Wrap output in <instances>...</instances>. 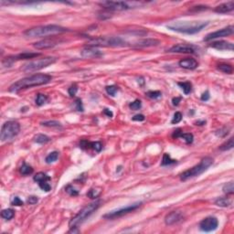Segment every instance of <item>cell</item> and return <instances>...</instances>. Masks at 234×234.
<instances>
[{
    "mask_svg": "<svg viewBox=\"0 0 234 234\" xmlns=\"http://www.w3.org/2000/svg\"><path fill=\"white\" fill-rule=\"evenodd\" d=\"M52 77L51 75L42 74H34L26 78H23L21 80L16 82L9 87V92L11 93H18L24 89L31 88L34 86H40L49 83L51 81Z\"/></svg>",
    "mask_w": 234,
    "mask_h": 234,
    "instance_id": "1",
    "label": "cell"
},
{
    "mask_svg": "<svg viewBox=\"0 0 234 234\" xmlns=\"http://www.w3.org/2000/svg\"><path fill=\"white\" fill-rule=\"evenodd\" d=\"M209 25V22L201 21H178L171 23L167 28L173 31L185 33V34H195L199 32Z\"/></svg>",
    "mask_w": 234,
    "mask_h": 234,
    "instance_id": "2",
    "label": "cell"
},
{
    "mask_svg": "<svg viewBox=\"0 0 234 234\" xmlns=\"http://www.w3.org/2000/svg\"><path fill=\"white\" fill-rule=\"evenodd\" d=\"M68 31L67 29L58 25H46V26H38L24 32V35L29 38H38V37H47L53 36Z\"/></svg>",
    "mask_w": 234,
    "mask_h": 234,
    "instance_id": "3",
    "label": "cell"
},
{
    "mask_svg": "<svg viewBox=\"0 0 234 234\" xmlns=\"http://www.w3.org/2000/svg\"><path fill=\"white\" fill-rule=\"evenodd\" d=\"M100 205H101V200H95L93 202L86 205L82 210H80L78 212V214H76L74 217L70 221V222H69L70 228L78 227L80 224H82L83 221H85L86 219L94 212L96 210L100 207Z\"/></svg>",
    "mask_w": 234,
    "mask_h": 234,
    "instance_id": "4",
    "label": "cell"
},
{
    "mask_svg": "<svg viewBox=\"0 0 234 234\" xmlns=\"http://www.w3.org/2000/svg\"><path fill=\"white\" fill-rule=\"evenodd\" d=\"M90 47H124L126 42L119 37H97L88 40Z\"/></svg>",
    "mask_w": 234,
    "mask_h": 234,
    "instance_id": "5",
    "label": "cell"
},
{
    "mask_svg": "<svg viewBox=\"0 0 234 234\" xmlns=\"http://www.w3.org/2000/svg\"><path fill=\"white\" fill-rule=\"evenodd\" d=\"M213 164V159L210 157H204L200 163L195 167H193L192 168L186 170L185 172H183L180 175V179L182 181L188 180L189 178H191L194 177H198L199 175H201L203 172L207 170L211 165Z\"/></svg>",
    "mask_w": 234,
    "mask_h": 234,
    "instance_id": "6",
    "label": "cell"
},
{
    "mask_svg": "<svg viewBox=\"0 0 234 234\" xmlns=\"http://www.w3.org/2000/svg\"><path fill=\"white\" fill-rule=\"evenodd\" d=\"M20 131V125L16 121H8L3 125L0 133V139L2 142L9 141L16 137Z\"/></svg>",
    "mask_w": 234,
    "mask_h": 234,
    "instance_id": "7",
    "label": "cell"
},
{
    "mask_svg": "<svg viewBox=\"0 0 234 234\" xmlns=\"http://www.w3.org/2000/svg\"><path fill=\"white\" fill-rule=\"evenodd\" d=\"M57 61V59L54 57H46L43 59H39L31 61L28 63H26L22 67V71L25 72H32L36 71H40L41 69H44L51 64L55 63Z\"/></svg>",
    "mask_w": 234,
    "mask_h": 234,
    "instance_id": "8",
    "label": "cell"
},
{
    "mask_svg": "<svg viewBox=\"0 0 234 234\" xmlns=\"http://www.w3.org/2000/svg\"><path fill=\"white\" fill-rule=\"evenodd\" d=\"M100 6L112 11H123L130 9L132 6L125 1H104L100 3Z\"/></svg>",
    "mask_w": 234,
    "mask_h": 234,
    "instance_id": "9",
    "label": "cell"
},
{
    "mask_svg": "<svg viewBox=\"0 0 234 234\" xmlns=\"http://www.w3.org/2000/svg\"><path fill=\"white\" fill-rule=\"evenodd\" d=\"M141 205V202H137L135 203V204H132V205H129L125 208H122L120 210H114V211H111V212L107 213L105 215H104V219H108V220H114V219H116V218H119V217H122L125 214H128V213L132 212L134 210H136V209H138Z\"/></svg>",
    "mask_w": 234,
    "mask_h": 234,
    "instance_id": "10",
    "label": "cell"
},
{
    "mask_svg": "<svg viewBox=\"0 0 234 234\" xmlns=\"http://www.w3.org/2000/svg\"><path fill=\"white\" fill-rule=\"evenodd\" d=\"M234 32V27L233 26H229L225 29H220L218 31L212 32V33H210L208 34L204 40L205 41H210V40H215V39H219V38H223V37H228V36H231L232 35Z\"/></svg>",
    "mask_w": 234,
    "mask_h": 234,
    "instance_id": "11",
    "label": "cell"
},
{
    "mask_svg": "<svg viewBox=\"0 0 234 234\" xmlns=\"http://www.w3.org/2000/svg\"><path fill=\"white\" fill-rule=\"evenodd\" d=\"M218 225H219V221L215 217H208L201 221V222L199 223V228L203 231L210 232V231H215L218 228Z\"/></svg>",
    "mask_w": 234,
    "mask_h": 234,
    "instance_id": "12",
    "label": "cell"
},
{
    "mask_svg": "<svg viewBox=\"0 0 234 234\" xmlns=\"http://www.w3.org/2000/svg\"><path fill=\"white\" fill-rule=\"evenodd\" d=\"M81 55H82V57H83L85 59H94V58L102 57L104 54H103L102 51H100L98 49H96L94 47L88 46L81 51Z\"/></svg>",
    "mask_w": 234,
    "mask_h": 234,
    "instance_id": "13",
    "label": "cell"
},
{
    "mask_svg": "<svg viewBox=\"0 0 234 234\" xmlns=\"http://www.w3.org/2000/svg\"><path fill=\"white\" fill-rule=\"evenodd\" d=\"M172 53H195L194 48L188 44H178L171 47L168 51Z\"/></svg>",
    "mask_w": 234,
    "mask_h": 234,
    "instance_id": "14",
    "label": "cell"
},
{
    "mask_svg": "<svg viewBox=\"0 0 234 234\" xmlns=\"http://www.w3.org/2000/svg\"><path fill=\"white\" fill-rule=\"evenodd\" d=\"M57 44H58V41L53 39H46V40L34 43V48H36L37 50H46V49L52 48Z\"/></svg>",
    "mask_w": 234,
    "mask_h": 234,
    "instance_id": "15",
    "label": "cell"
},
{
    "mask_svg": "<svg viewBox=\"0 0 234 234\" xmlns=\"http://www.w3.org/2000/svg\"><path fill=\"white\" fill-rule=\"evenodd\" d=\"M183 218L182 213L179 211H172L169 214H168L165 218V223L167 225H173L175 223H178Z\"/></svg>",
    "mask_w": 234,
    "mask_h": 234,
    "instance_id": "16",
    "label": "cell"
},
{
    "mask_svg": "<svg viewBox=\"0 0 234 234\" xmlns=\"http://www.w3.org/2000/svg\"><path fill=\"white\" fill-rule=\"evenodd\" d=\"M210 47H211L213 49L216 50H220V51H225V50H229V51H233L234 47L233 44L231 42H228V41H224V40H219V41H214L211 44H210Z\"/></svg>",
    "mask_w": 234,
    "mask_h": 234,
    "instance_id": "17",
    "label": "cell"
},
{
    "mask_svg": "<svg viewBox=\"0 0 234 234\" xmlns=\"http://www.w3.org/2000/svg\"><path fill=\"white\" fill-rule=\"evenodd\" d=\"M179 66L183 69H186V70H195L197 67H198V61L194 59H184V60H181L180 61L178 62Z\"/></svg>",
    "mask_w": 234,
    "mask_h": 234,
    "instance_id": "18",
    "label": "cell"
},
{
    "mask_svg": "<svg viewBox=\"0 0 234 234\" xmlns=\"http://www.w3.org/2000/svg\"><path fill=\"white\" fill-rule=\"evenodd\" d=\"M234 9V2L233 1H230L227 3H223L221 4L220 6L215 8V12L220 13V14H225V13H229L231 11Z\"/></svg>",
    "mask_w": 234,
    "mask_h": 234,
    "instance_id": "19",
    "label": "cell"
},
{
    "mask_svg": "<svg viewBox=\"0 0 234 234\" xmlns=\"http://www.w3.org/2000/svg\"><path fill=\"white\" fill-rule=\"evenodd\" d=\"M160 43L159 40H154V39H146V40H139L135 44V47L137 48H146V47H154V46H157Z\"/></svg>",
    "mask_w": 234,
    "mask_h": 234,
    "instance_id": "20",
    "label": "cell"
},
{
    "mask_svg": "<svg viewBox=\"0 0 234 234\" xmlns=\"http://www.w3.org/2000/svg\"><path fill=\"white\" fill-rule=\"evenodd\" d=\"M217 68H218V70H219V71L222 72H224V73H227V74H231V73H232V72H233V68H232V66H231V65H230V64H226V63L219 64V65L217 66Z\"/></svg>",
    "mask_w": 234,
    "mask_h": 234,
    "instance_id": "21",
    "label": "cell"
},
{
    "mask_svg": "<svg viewBox=\"0 0 234 234\" xmlns=\"http://www.w3.org/2000/svg\"><path fill=\"white\" fill-rule=\"evenodd\" d=\"M215 204L219 207H223V208H226V207H229L231 204V201L228 199V198H219L215 200Z\"/></svg>",
    "mask_w": 234,
    "mask_h": 234,
    "instance_id": "22",
    "label": "cell"
},
{
    "mask_svg": "<svg viewBox=\"0 0 234 234\" xmlns=\"http://www.w3.org/2000/svg\"><path fill=\"white\" fill-rule=\"evenodd\" d=\"M34 180L38 183L40 182H43V181H50L51 180V177H49L47 174L43 173V172H40L38 174H36L34 176Z\"/></svg>",
    "mask_w": 234,
    "mask_h": 234,
    "instance_id": "23",
    "label": "cell"
},
{
    "mask_svg": "<svg viewBox=\"0 0 234 234\" xmlns=\"http://www.w3.org/2000/svg\"><path fill=\"white\" fill-rule=\"evenodd\" d=\"M15 216V211L12 209H6L1 211V217L5 220L9 221Z\"/></svg>",
    "mask_w": 234,
    "mask_h": 234,
    "instance_id": "24",
    "label": "cell"
},
{
    "mask_svg": "<svg viewBox=\"0 0 234 234\" xmlns=\"http://www.w3.org/2000/svg\"><path fill=\"white\" fill-rule=\"evenodd\" d=\"M233 137H231L228 141H226L225 143H223V144L220 146V150H221V151H228V150H231V149L233 148Z\"/></svg>",
    "mask_w": 234,
    "mask_h": 234,
    "instance_id": "25",
    "label": "cell"
},
{
    "mask_svg": "<svg viewBox=\"0 0 234 234\" xmlns=\"http://www.w3.org/2000/svg\"><path fill=\"white\" fill-rule=\"evenodd\" d=\"M178 86H179L181 89H182V91H183V93H184L185 94H189V93H190V92H191V89H192V85L189 82H178Z\"/></svg>",
    "mask_w": 234,
    "mask_h": 234,
    "instance_id": "26",
    "label": "cell"
},
{
    "mask_svg": "<svg viewBox=\"0 0 234 234\" xmlns=\"http://www.w3.org/2000/svg\"><path fill=\"white\" fill-rule=\"evenodd\" d=\"M222 190L224 193H226L227 195H232L234 193V186H233V181L228 182L226 183L222 188Z\"/></svg>",
    "mask_w": 234,
    "mask_h": 234,
    "instance_id": "27",
    "label": "cell"
},
{
    "mask_svg": "<svg viewBox=\"0 0 234 234\" xmlns=\"http://www.w3.org/2000/svg\"><path fill=\"white\" fill-rule=\"evenodd\" d=\"M51 139L49 136H45V135H42V134H39L37 136H34V141L38 144H46L50 141Z\"/></svg>",
    "mask_w": 234,
    "mask_h": 234,
    "instance_id": "28",
    "label": "cell"
},
{
    "mask_svg": "<svg viewBox=\"0 0 234 234\" xmlns=\"http://www.w3.org/2000/svg\"><path fill=\"white\" fill-rule=\"evenodd\" d=\"M20 173L24 176H29V175H31L33 173V168H32L30 166L27 165L26 163H24L22 165V167L20 168Z\"/></svg>",
    "mask_w": 234,
    "mask_h": 234,
    "instance_id": "29",
    "label": "cell"
},
{
    "mask_svg": "<svg viewBox=\"0 0 234 234\" xmlns=\"http://www.w3.org/2000/svg\"><path fill=\"white\" fill-rule=\"evenodd\" d=\"M177 161L171 158V157L168 155V154H164L163 156V159H162V163L161 165L162 166H168V165H171V164H175Z\"/></svg>",
    "mask_w": 234,
    "mask_h": 234,
    "instance_id": "30",
    "label": "cell"
},
{
    "mask_svg": "<svg viewBox=\"0 0 234 234\" xmlns=\"http://www.w3.org/2000/svg\"><path fill=\"white\" fill-rule=\"evenodd\" d=\"M58 157H59V152H57V151L51 152V153L46 157V163H47V164L54 163L55 161H57Z\"/></svg>",
    "mask_w": 234,
    "mask_h": 234,
    "instance_id": "31",
    "label": "cell"
},
{
    "mask_svg": "<svg viewBox=\"0 0 234 234\" xmlns=\"http://www.w3.org/2000/svg\"><path fill=\"white\" fill-rule=\"evenodd\" d=\"M48 101V97L45 95V94H41V93H39L37 95V98H36V104L39 105V106H41L43 105L46 102Z\"/></svg>",
    "mask_w": 234,
    "mask_h": 234,
    "instance_id": "32",
    "label": "cell"
},
{
    "mask_svg": "<svg viewBox=\"0 0 234 234\" xmlns=\"http://www.w3.org/2000/svg\"><path fill=\"white\" fill-rule=\"evenodd\" d=\"M41 125L47 127H61V123L57 121H47V122L41 123Z\"/></svg>",
    "mask_w": 234,
    "mask_h": 234,
    "instance_id": "33",
    "label": "cell"
},
{
    "mask_svg": "<svg viewBox=\"0 0 234 234\" xmlns=\"http://www.w3.org/2000/svg\"><path fill=\"white\" fill-rule=\"evenodd\" d=\"M146 95L151 99H159L160 97L162 96V93H160L159 91H150L146 93Z\"/></svg>",
    "mask_w": 234,
    "mask_h": 234,
    "instance_id": "34",
    "label": "cell"
},
{
    "mask_svg": "<svg viewBox=\"0 0 234 234\" xmlns=\"http://www.w3.org/2000/svg\"><path fill=\"white\" fill-rule=\"evenodd\" d=\"M49 181H43V182H40L39 183V186H40V188L44 190V191L46 192H49L51 189V185L48 183Z\"/></svg>",
    "mask_w": 234,
    "mask_h": 234,
    "instance_id": "35",
    "label": "cell"
},
{
    "mask_svg": "<svg viewBox=\"0 0 234 234\" xmlns=\"http://www.w3.org/2000/svg\"><path fill=\"white\" fill-rule=\"evenodd\" d=\"M101 194V190H97L95 189H92L90 191L87 193V196L90 197L91 199H96L100 196Z\"/></svg>",
    "mask_w": 234,
    "mask_h": 234,
    "instance_id": "36",
    "label": "cell"
},
{
    "mask_svg": "<svg viewBox=\"0 0 234 234\" xmlns=\"http://www.w3.org/2000/svg\"><path fill=\"white\" fill-rule=\"evenodd\" d=\"M105 89H106L107 93L112 96L115 95V93H116L117 91H118V87H116V86H114V85L107 86Z\"/></svg>",
    "mask_w": 234,
    "mask_h": 234,
    "instance_id": "37",
    "label": "cell"
},
{
    "mask_svg": "<svg viewBox=\"0 0 234 234\" xmlns=\"http://www.w3.org/2000/svg\"><path fill=\"white\" fill-rule=\"evenodd\" d=\"M215 134H216V136H219V137H224V136H226L229 134V129H227V128L225 127L221 128V129L216 131Z\"/></svg>",
    "mask_w": 234,
    "mask_h": 234,
    "instance_id": "38",
    "label": "cell"
},
{
    "mask_svg": "<svg viewBox=\"0 0 234 234\" xmlns=\"http://www.w3.org/2000/svg\"><path fill=\"white\" fill-rule=\"evenodd\" d=\"M65 190H66L67 193H69L71 196H77V195L79 194L78 190H76L72 185H68V186L65 188Z\"/></svg>",
    "mask_w": 234,
    "mask_h": 234,
    "instance_id": "39",
    "label": "cell"
},
{
    "mask_svg": "<svg viewBox=\"0 0 234 234\" xmlns=\"http://www.w3.org/2000/svg\"><path fill=\"white\" fill-rule=\"evenodd\" d=\"M180 138H183L185 140V142L187 143V144H191L192 142H193V135L192 134H182L180 136Z\"/></svg>",
    "mask_w": 234,
    "mask_h": 234,
    "instance_id": "40",
    "label": "cell"
},
{
    "mask_svg": "<svg viewBox=\"0 0 234 234\" xmlns=\"http://www.w3.org/2000/svg\"><path fill=\"white\" fill-rule=\"evenodd\" d=\"M91 148L94 149L96 152H101V150L103 149V145L101 144V142H92Z\"/></svg>",
    "mask_w": 234,
    "mask_h": 234,
    "instance_id": "41",
    "label": "cell"
},
{
    "mask_svg": "<svg viewBox=\"0 0 234 234\" xmlns=\"http://www.w3.org/2000/svg\"><path fill=\"white\" fill-rule=\"evenodd\" d=\"M129 106H130V108H131L132 110H139V109L141 108V106H142L141 101H140V100H136L135 102L131 103Z\"/></svg>",
    "mask_w": 234,
    "mask_h": 234,
    "instance_id": "42",
    "label": "cell"
},
{
    "mask_svg": "<svg viewBox=\"0 0 234 234\" xmlns=\"http://www.w3.org/2000/svg\"><path fill=\"white\" fill-rule=\"evenodd\" d=\"M181 120H182V114H181V113L177 112V113L174 114V117H173L171 123H172V124H178Z\"/></svg>",
    "mask_w": 234,
    "mask_h": 234,
    "instance_id": "43",
    "label": "cell"
},
{
    "mask_svg": "<svg viewBox=\"0 0 234 234\" xmlns=\"http://www.w3.org/2000/svg\"><path fill=\"white\" fill-rule=\"evenodd\" d=\"M77 92H78V86L76 85V84L72 85L69 88V90H68V93H69V94H70L71 97H73V96L76 95Z\"/></svg>",
    "mask_w": 234,
    "mask_h": 234,
    "instance_id": "44",
    "label": "cell"
},
{
    "mask_svg": "<svg viewBox=\"0 0 234 234\" xmlns=\"http://www.w3.org/2000/svg\"><path fill=\"white\" fill-rule=\"evenodd\" d=\"M11 204L13 206H22L24 203H23V201H22L19 197H14L12 199V200H11Z\"/></svg>",
    "mask_w": 234,
    "mask_h": 234,
    "instance_id": "45",
    "label": "cell"
},
{
    "mask_svg": "<svg viewBox=\"0 0 234 234\" xmlns=\"http://www.w3.org/2000/svg\"><path fill=\"white\" fill-rule=\"evenodd\" d=\"M91 144H92V142H89L87 140H82L80 143V146L82 149H89L91 148Z\"/></svg>",
    "mask_w": 234,
    "mask_h": 234,
    "instance_id": "46",
    "label": "cell"
},
{
    "mask_svg": "<svg viewBox=\"0 0 234 234\" xmlns=\"http://www.w3.org/2000/svg\"><path fill=\"white\" fill-rule=\"evenodd\" d=\"M75 104H76V108H77L78 111H80V112L83 111V107H82V100L81 99H76Z\"/></svg>",
    "mask_w": 234,
    "mask_h": 234,
    "instance_id": "47",
    "label": "cell"
},
{
    "mask_svg": "<svg viewBox=\"0 0 234 234\" xmlns=\"http://www.w3.org/2000/svg\"><path fill=\"white\" fill-rule=\"evenodd\" d=\"M27 201H28L29 204H30V205H34V204H36V203L39 201V199L36 196H30V197H29V199H28Z\"/></svg>",
    "mask_w": 234,
    "mask_h": 234,
    "instance_id": "48",
    "label": "cell"
},
{
    "mask_svg": "<svg viewBox=\"0 0 234 234\" xmlns=\"http://www.w3.org/2000/svg\"><path fill=\"white\" fill-rule=\"evenodd\" d=\"M182 134H183L182 130H181L180 128H178V129H177V130L173 133L172 136H173V138H180Z\"/></svg>",
    "mask_w": 234,
    "mask_h": 234,
    "instance_id": "49",
    "label": "cell"
},
{
    "mask_svg": "<svg viewBox=\"0 0 234 234\" xmlns=\"http://www.w3.org/2000/svg\"><path fill=\"white\" fill-rule=\"evenodd\" d=\"M146 119V117L144 116L143 114H136V115H135V116L133 117V121H139V122H141V121H144Z\"/></svg>",
    "mask_w": 234,
    "mask_h": 234,
    "instance_id": "50",
    "label": "cell"
},
{
    "mask_svg": "<svg viewBox=\"0 0 234 234\" xmlns=\"http://www.w3.org/2000/svg\"><path fill=\"white\" fill-rule=\"evenodd\" d=\"M181 101V97H176V98H173L172 99V103H173V105H176L178 106L179 104Z\"/></svg>",
    "mask_w": 234,
    "mask_h": 234,
    "instance_id": "51",
    "label": "cell"
},
{
    "mask_svg": "<svg viewBox=\"0 0 234 234\" xmlns=\"http://www.w3.org/2000/svg\"><path fill=\"white\" fill-rule=\"evenodd\" d=\"M209 99H210V93H209L208 91H206L202 95H201V100L206 102V101H208Z\"/></svg>",
    "mask_w": 234,
    "mask_h": 234,
    "instance_id": "52",
    "label": "cell"
},
{
    "mask_svg": "<svg viewBox=\"0 0 234 234\" xmlns=\"http://www.w3.org/2000/svg\"><path fill=\"white\" fill-rule=\"evenodd\" d=\"M104 114H106L108 117H113V115H114L113 113H112V111H110L109 109H104Z\"/></svg>",
    "mask_w": 234,
    "mask_h": 234,
    "instance_id": "53",
    "label": "cell"
}]
</instances>
